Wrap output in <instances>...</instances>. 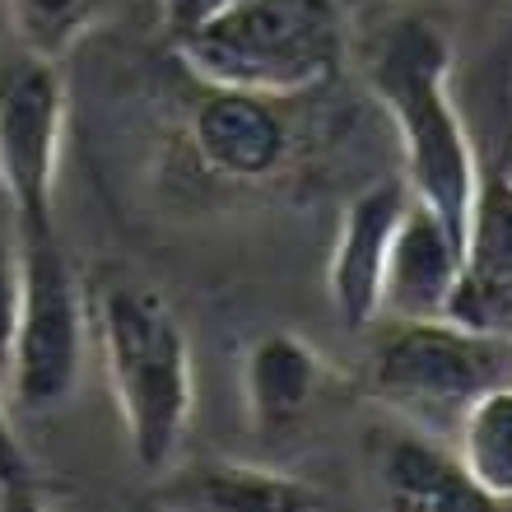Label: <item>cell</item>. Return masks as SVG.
<instances>
[{"instance_id":"obj_1","label":"cell","mask_w":512,"mask_h":512,"mask_svg":"<svg viewBox=\"0 0 512 512\" xmlns=\"http://www.w3.org/2000/svg\"><path fill=\"white\" fill-rule=\"evenodd\" d=\"M368 89L396 126L401 140V177L410 196L443 215L457 238L466 233L475 191H480V159L471 131L452 98V42L433 19L405 14L368 47L364 61Z\"/></svg>"},{"instance_id":"obj_2","label":"cell","mask_w":512,"mask_h":512,"mask_svg":"<svg viewBox=\"0 0 512 512\" xmlns=\"http://www.w3.org/2000/svg\"><path fill=\"white\" fill-rule=\"evenodd\" d=\"M103 373L122 415L126 447L145 471H168L196 410L191 340L173 303L145 280L117 275L89 303Z\"/></svg>"},{"instance_id":"obj_3","label":"cell","mask_w":512,"mask_h":512,"mask_svg":"<svg viewBox=\"0 0 512 512\" xmlns=\"http://www.w3.org/2000/svg\"><path fill=\"white\" fill-rule=\"evenodd\" d=\"M191 75L275 103L322 89L345 56V0H229L173 33Z\"/></svg>"},{"instance_id":"obj_4","label":"cell","mask_w":512,"mask_h":512,"mask_svg":"<svg viewBox=\"0 0 512 512\" xmlns=\"http://www.w3.org/2000/svg\"><path fill=\"white\" fill-rule=\"evenodd\" d=\"M503 382H512V331H485L457 317L396 322L368 359L373 401L447 443L461 415Z\"/></svg>"},{"instance_id":"obj_5","label":"cell","mask_w":512,"mask_h":512,"mask_svg":"<svg viewBox=\"0 0 512 512\" xmlns=\"http://www.w3.org/2000/svg\"><path fill=\"white\" fill-rule=\"evenodd\" d=\"M84 345H89V298L61 247V233H24V289L5 359V396L28 415L61 410L80 387Z\"/></svg>"},{"instance_id":"obj_6","label":"cell","mask_w":512,"mask_h":512,"mask_svg":"<svg viewBox=\"0 0 512 512\" xmlns=\"http://www.w3.org/2000/svg\"><path fill=\"white\" fill-rule=\"evenodd\" d=\"M66 112V80L56 61H38L19 47L0 56V191L24 233L56 229Z\"/></svg>"},{"instance_id":"obj_7","label":"cell","mask_w":512,"mask_h":512,"mask_svg":"<svg viewBox=\"0 0 512 512\" xmlns=\"http://www.w3.org/2000/svg\"><path fill=\"white\" fill-rule=\"evenodd\" d=\"M405 205H410L405 177H382L359 191L340 215L331 261H326V298L340 326L350 331H368L382 317V275H387V252Z\"/></svg>"},{"instance_id":"obj_8","label":"cell","mask_w":512,"mask_h":512,"mask_svg":"<svg viewBox=\"0 0 512 512\" xmlns=\"http://www.w3.org/2000/svg\"><path fill=\"white\" fill-rule=\"evenodd\" d=\"M191 154L219 182H266L289 159V122L275 108V98L243 94V89H215L205 84L201 103L187 117Z\"/></svg>"},{"instance_id":"obj_9","label":"cell","mask_w":512,"mask_h":512,"mask_svg":"<svg viewBox=\"0 0 512 512\" xmlns=\"http://www.w3.org/2000/svg\"><path fill=\"white\" fill-rule=\"evenodd\" d=\"M461 275V238L443 215H433L424 201L410 196L382 275V317L391 322H419V317H447L452 289Z\"/></svg>"},{"instance_id":"obj_10","label":"cell","mask_w":512,"mask_h":512,"mask_svg":"<svg viewBox=\"0 0 512 512\" xmlns=\"http://www.w3.org/2000/svg\"><path fill=\"white\" fill-rule=\"evenodd\" d=\"M447 317L485 331H512V187L503 177H480L461 233V275Z\"/></svg>"},{"instance_id":"obj_11","label":"cell","mask_w":512,"mask_h":512,"mask_svg":"<svg viewBox=\"0 0 512 512\" xmlns=\"http://www.w3.org/2000/svg\"><path fill=\"white\" fill-rule=\"evenodd\" d=\"M149 503L177 512H243V508L294 512V508H322V503H331V494L294 471L215 457L182 466V471H159V489L149 494Z\"/></svg>"},{"instance_id":"obj_12","label":"cell","mask_w":512,"mask_h":512,"mask_svg":"<svg viewBox=\"0 0 512 512\" xmlns=\"http://www.w3.org/2000/svg\"><path fill=\"white\" fill-rule=\"evenodd\" d=\"M368 471L378 480L382 499L396 508H466L485 503L461 471L447 438L415 429V424H387L368 433Z\"/></svg>"},{"instance_id":"obj_13","label":"cell","mask_w":512,"mask_h":512,"mask_svg":"<svg viewBox=\"0 0 512 512\" xmlns=\"http://www.w3.org/2000/svg\"><path fill=\"white\" fill-rule=\"evenodd\" d=\"M326 382V359L298 331H266L243 354V410L252 433H289L312 410Z\"/></svg>"},{"instance_id":"obj_14","label":"cell","mask_w":512,"mask_h":512,"mask_svg":"<svg viewBox=\"0 0 512 512\" xmlns=\"http://www.w3.org/2000/svg\"><path fill=\"white\" fill-rule=\"evenodd\" d=\"M461 471L485 503H512V382L485 391L452 433Z\"/></svg>"},{"instance_id":"obj_15","label":"cell","mask_w":512,"mask_h":512,"mask_svg":"<svg viewBox=\"0 0 512 512\" xmlns=\"http://www.w3.org/2000/svg\"><path fill=\"white\" fill-rule=\"evenodd\" d=\"M14 47L38 61H66L98 24L103 0H5Z\"/></svg>"},{"instance_id":"obj_16","label":"cell","mask_w":512,"mask_h":512,"mask_svg":"<svg viewBox=\"0 0 512 512\" xmlns=\"http://www.w3.org/2000/svg\"><path fill=\"white\" fill-rule=\"evenodd\" d=\"M19 289H24V233H19V219L0 191V378H5L14 317H19Z\"/></svg>"},{"instance_id":"obj_17","label":"cell","mask_w":512,"mask_h":512,"mask_svg":"<svg viewBox=\"0 0 512 512\" xmlns=\"http://www.w3.org/2000/svg\"><path fill=\"white\" fill-rule=\"evenodd\" d=\"M33 461H28L19 433L10 419V396H5V378H0V503H33Z\"/></svg>"},{"instance_id":"obj_18","label":"cell","mask_w":512,"mask_h":512,"mask_svg":"<svg viewBox=\"0 0 512 512\" xmlns=\"http://www.w3.org/2000/svg\"><path fill=\"white\" fill-rule=\"evenodd\" d=\"M219 5H229V0H159V14H163V24L173 28V33H182V28H191L196 19L215 14Z\"/></svg>"},{"instance_id":"obj_19","label":"cell","mask_w":512,"mask_h":512,"mask_svg":"<svg viewBox=\"0 0 512 512\" xmlns=\"http://www.w3.org/2000/svg\"><path fill=\"white\" fill-rule=\"evenodd\" d=\"M499 177H503V182H508V187H512V149H508V159H503V173H499Z\"/></svg>"},{"instance_id":"obj_20","label":"cell","mask_w":512,"mask_h":512,"mask_svg":"<svg viewBox=\"0 0 512 512\" xmlns=\"http://www.w3.org/2000/svg\"><path fill=\"white\" fill-rule=\"evenodd\" d=\"M345 5H350V0H345Z\"/></svg>"}]
</instances>
